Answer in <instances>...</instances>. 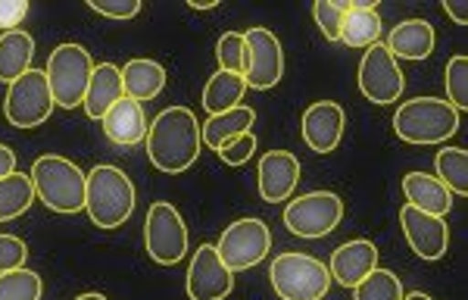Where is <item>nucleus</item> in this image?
Returning <instances> with one entry per match:
<instances>
[{
	"label": "nucleus",
	"mask_w": 468,
	"mask_h": 300,
	"mask_svg": "<svg viewBox=\"0 0 468 300\" xmlns=\"http://www.w3.org/2000/svg\"><path fill=\"white\" fill-rule=\"evenodd\" d=\"M147 156L165 176L191 169L200 156V123L194 110L165 107L154 123L147 125Z\"/></svg>",
	"instance_id": "f257e3e1"
},
{
	"label": "nucleus",
	"mask_w": 468,
	"mask_h": 300,
	"mask_svg": "<svg viewBox=\"0 0 468 300\" xmlns=\"http://www.w3.org/2000/svg\"><path fill=\"white\" fill-rule=\"evenodd\" d=\"M394 132L406 145H441L459 132V110L441 97H412L399 103Z\"/></svg>",
	"instance_id": "f03ea898"
},
{
	"label": "nucleus",
	"mask_w": 468,
	"mask_h": 300,
	"mask_svg": "<svg viewBox=\"0 0 468 300\" xmlns=\"http://www.w3.org/2000/svg\"><path fill=\"white\" fill-rule=\"evenodd\" d=\"M28 176H32L35 194L54 213H79V209H85L88 176L72 160L57 154H44L32 163Z\"/></svg>",
	"instance_id": "7ed1b4c3"
},
{
	"label": "nucleus",
	"mask_w": 468,
	"mask_h": 300,
	"mask_svg": "<svg viewBox=\"0 0 468 300\" xmlns=\"http://www.w3.org/2000/svg\"><path fill=\"white\" fill-rule=\"evenodd\" d=\"M85 209L101 229H119L134 213V185L119 166H94L88 172Z\"/></svg>",
	"instance_id": "20e7f679"
},
{
	"label": "nucleus",
	"mask_w": 468,
	"mask_h": 300,
	"mask_svg": "<svg viewBox=\"0 0 468 300\" xmlns=\"http://www.w3.org/2000/svg\"><path fill=\"white\" fill-rule=\"evenodd\" d=\"M271 288L282 300H322L331 288V273L309 253H278L269 269Z\"/></svg>",
	"instance_id": "39448f33"
},
{
	"label": "nucleus",
	"mask_w": 468,
	"mask_h": 300,
	"mask_svg": "<svg viewBox=\"0 0 468 300\" xmlns=\"http://www.w3.org/2000/svg\"><path fill=\"white\" fill-rule=\"evenodd\" d=\"M48 85L54 103L63 110H75L88 94V81L94 75V59L81 44H59L48 59Z\"/></svg>",
	"instance_id": "423d86ee"
},
{
	"label": "nucleus",
	"mask_w": 468,
	"mask_h": 300,
	"mask_svg": "<svg viewBox=\"0 0 468 300\" xmlns=\"http://www.w3.org/2000/svg\"><path fill=\"white\" fill-rule=\"evenodd\" d=\"M54 94H50L48 85V72L41 70H28L26 75H19L10 85L4 101V116L10 125L16 129H37L50 119V110H54Z\"/></svg>",
	"instance_id": "0eeeda50"
},
{
	"label": "nucleus",
	"mask_w": 468,
	"mask_h": 300,
	"mask_svg": "<svg viewBox=\"0 0 468 300\" xmlns=\"http://www.w3.org/2000/svg\"><path fill=\"white\" fill-rule=\"evenodd\" d=\"M344 200L335 191H309L284 207V225L300 238H324L341 225Z\"/></svg>",
	"instance_id": "6e6552de"
},
{
	"label": "nucleus",
	"mask_w": 468,
	"mask_h": 300,
	"mask_svg": "<svg viewBox=\"0 0 468 300\" xmlns=\"http://www.w3.org/2000/svg\"><path fill=\"white\" fill-rule=\"evenodd\" d=\"M144 244L150 260L160 266H176V262L187 253V225L181 213L165 200H156L147 209L144 220Z\"/></svg>",
	"instance_id": "1a4fd4ad"
},
{
	"label": "nucleus",
	"mask_w": 468,
	"mask_h": 300,
	"mask_svg": "<svg viewBox=\"0 0 468 300\" xmlns=\"http://www.w3.org/2000/svg\"><path fill=\"white\" fill-rule=\"evenodd\" d=\"M216 251H218V257H222V262L231 269V273L250 269V266H256V262L266 260V253L271 251L269 225L262 220L231 222L229 229L222 231V238H218Z\"/></svg>",
	"instance_id": "9d476101"
},
{
	"label": "nucleus",
	"mask_w": 468,
	"mask_h": 300,
	"mask_svg": "<svg viewBox=\"0 0 468 300\" xmlns=\"http://www.w3.org/2000/svg\"><path fill=\"white\" fill-rule=\"evenodd\" d=\"M284 75V50L275 32L269 28H250L244 32V81L247 88L269 91Z\"/></svg>",
	"instance_id": "9b49d317"
},
{
	"label": "nucleus",
	"mask_w": 468,
	"mask_h": 300,
	"mask_svg": "<svg viewBox=\"0 0 468 300\" xmlns=\"http://www.w3.org/2000/svg\"><path fill=\"white\" fill-rule=\"evenodd\" d=\"M406 88V75L399 70V63L390 57V50L384 44H372L366 48L359 63V91L372 103H397L399 94Z\"/></svg>",
	"instance_id": "f8f14e48"
},
{
	"label": "nucleus",
	"mask_w": 468,
	"mask_h": 300,
	"mask_svg": "<svg viewBox=\"0 0 468 300\" xmlns=\"http://www.w3.org/2000/svg\"><path fill=\"white\" fill-rule=\"evenodd\" d=\"M234 288V273L222 262L213 244H200L187 269V297L191 300H225Z\"/></svg>",
	"instance_id": "ddd939ff"
},
{
	"label": "nucleus",
	"mask_w": 468,
	"mask_h": 300,
	"mask_svg": "<svg viewBox=\"0 0 468 300\" xmlns=\"http://www.w3.org/2000/svg\"><path fill=\"white\" fill-rule=\"evenodd\" d=\"M399 222H403V235L410 241L412 253L421 260H441L450 247V225L443 222V216H431V213H421L406 204L399 209Z\"/></svg>",
	"instance_id": "4468645a"
},
{
	"label": "nucleus",
	"mask_w": 468,
	"mask_h": 300,
	"mask_svg": "<svg viewBox=\"0 0 468 300\" xmlns=\"http://www.w3.org/2000/svg\"><path fill=\"white\" fill-rule=\"evenodd\" d=\"M344 125H346V116L335 101H315L313 107H306L300 132H303V141L309 145V150H315V154H331V150L341 145Z\"/></svg>",
	"instance_id": "2eb2a0df"
},
{
	"label": "nucleus",
	"mask_w": 468,
	"mask_h": 300,
	"mask_svg": "<svg viewBox=\"0 0 468 300\" xmlns=\"http://www.w3.org/2000/svg\"><path fill=\"white\" fill-rule=\"evenodd\" d=\"M256 178H260L262 200H269V204H284L300 182V160L293 154H288V150H269V154H262Z\"/></svg>",
	"instance_id": "dca6fc26"
},
{
	"label": "nucleus",
	"mask_w": 468,
	"mask_h": 300,
	"mask_svg": "<svg viewBox=\"0 0 468 300\" xmlns=\"http://www.w3.org/2000/svg\"><path fill=\"white\" fill-rule=\"evenodd\" d=\"M372 269H378V247L366 238L359 241H346L331 253V282H341L344 288H356Z\"/></svg>",
	"instance_id": "f3484780"
},
{
	"label": "nucleus",
	"mask_w": 468,
	"mask_h": 300,
	"mask_svg": "<svg viewBox=\"0 0 468 300\" xmlns=\"http://www.w3.org/2000/svg\"><path fill=\"white\" fill-rule=\"evenodd\" d=\"M101 123H103V132H107V138L112 141V145L132 147V145H138V141L147 138L144 107H141L138 101H132V97H122V101L112 103Z\"/></svg>",
	"instance_id": "a211bd4d"
},
{
	"label": "nucleus",
	"mask_w": 468,
	"mask_h": 300,
	"mask_svg": "<svg viewBox=\"0 0 468 300\" xmlns=\"http://www.w3.org/2000/svg\"><path fill=\"white\" fill-rule=\"evenodd\" d=\"M434 26L425 19H406L397 28H390V38L384 48L390 50V57L399 59H428L434 54Z\"/></svg>",
	"instance_id": "6ab92c4d"
},
{
	"label": "nucleus",
	"mask_w": 468,
	"mask_h": 300,
	"mask_svg": "<svg viewBox=\"0 0 468 300\" xmlns=\"http://www.w3.org/2000/svg\"><path fill=\"white\" fill-rule=\"evenodd\" d=\"M403 194L406 204L431 216H447L452 207V194L441 178L428 176V172H406L403 176Z\"/></svg>",
	"instance_id": "aec40b11"
},
{
	"label": "nucleus",
	"mask_w": 468,
	"mask_h": 300,
	"mask_svg": "<svg viewBox=\"0 0 468 300\" xmlns=\"http://www.w3.org/2000/svg\"><path fill=\"white\" fill-rule=\"evenodd\" d=\"M125 91H122V70L112 63H101L94 66V75L88 81V94L81 101V107L90 119H103L107 110L112 107L116 101H122Z\"/></svg>",
	"instance_id": "412c9836"
},
{
	"label": "nucleus",
	"mask_w": 468,
	"mask_h": 300,
	"mask_svg": "<svg viewBox=\"0 0 468 300\" xmlns=\"http://www.w3.org/2000/svg\"><path fill=\"white\" fill-rule=\"evenodd\" d=\"M381 35V16L375 10V0H356L346 6L341 19V41L346 48H372Z\"/></svg>",
	"instance_id": "4be33fe9"
},
{
	"label": "nucleus",
	"mask_w": 468,
	"mask_h": 300,
	"mask_svg": "<svg viewBox=\"0 0 468 300\" xmlns=\"http://www.w3.org/2000/svg\"><path fill=\"white\" fill-rule=\"evenodd\" d=\"M253 123H256V110L240 103V107H234V110H225V112H216V116H209L207 123L200 125V141L207 147L218 150L222 145H229L231 138L250 132Z\"/></svg>",
	"instance_id": "5701e85b"
},
{
	"label": "nucleus",
	"mask_w": 468,
	"mask_h": 300,
	"mask_svg": "<svg viewBox=\"0 0 468 300\" xmlns=\"http://www.w3.org/2000/svg\"><path fill=\"white\" fill-rule=\"evenodd\" d=\"M165 88V70L156 59H132L122 70V91L132 101L144 103L160 97Z\"/></svg>",
	"instance_id": "b1692460"
},
{
	"label": "nucleus",
	"mask_w": 468,
	"mask_h": 300,
	"mask_svg": "<svg viewBox=\"0 0 468 300\" xmlns=\"http://www.w3.org/2000/svg\"><path fill=\"white\" fill-rule=\"evenodd\" d=\"M32 57H35V38L28 32H4L0 35V81L13 85L19 75H26L32 70Z\"/></svg>",
	"instance_id": "393cba45"
},
{
	"label": "nucleus",
	"mask_w": 468,
	"mask_h": 300,
	"mask_svg": "<svg viewBox=\"0 0 468 300\" xmlns=\"http://www.w3.org/2000/svg\"><path fill=\"white\" fill-rule=\"evenodd\" d=\"M244 91H247L244 75L218 70L213 79L207 81V91H203V107H207L209 116L225 112V110H234V107H240V101H244Z\"/></svg>",
	"instance_id": "a878e982"
},
{
	"label": "nucleus",
	"mask_w": 468,
	"mask_h": 300,
	"mask_svg": "<svg viewBox=\"0 0 468 300\" xmlns=\"http://www.w3.org/2000/svg\"><path fill=\"white\" fill-rule=\"evenodd\" d=\"M35 200L32 176L26 172H13V176L0 178V222H10L26 213Z\"/></svg>",
	"instance_id": "bb28decb"
},
{
	"label": "nucleus",
	"mask_w": 468,
	"mask_h": 300,
	"mask_svg": "<svg viewBox=\"0 0 468 300\" xmlns=\"http://www.w3.org/2000/svg\"><path fill=\"white\" fill-rule=\"evenodd\" d=\"M437 178L450 188V194H468V150L443 147L434 160Z\"/></svg>",
	"instance_id": "cd10ccee"
},
{
	"label": "nucleus",
	"mask_w": 468,
	"mask_h": 300,
	"mask_svg": "<svg viewBox=\"0 0 468 300\" xmlns=\"http://www.w3.org/2000/svg\"><path fill=\"white\" fill-rule=\"evenodd\" d=\"M403 282L390 269H372V273L353 288V300H403Z\"/></svg>",
	"instance_id": "c85d7f7f"
},
{
	"label": "nucleus",
	"mask_w": 468,
	"mask_h": 300,
	"mask_svg": "<svg viewBox=\"0 0 468 300\" xmlns=\"http://www.w3.org/2000/svg\"><path fill=\"white\" fill-rule=\"evenodd\" d=\"M44 282L32 269H13V273L0 275V300H41Z\"/></svg>",
	"instance_id": "c756f323"
},
{
	"label": "nucleus",
	"mask_w": 468,
	"mask_h": 300,
	"mask_svg": "<svg viewBox=\"0 0 468 300\" xmlns=\"http://www.w3.org/2000/svg\"><path fill=\"white\" fill-rule=\"evenodd\" d=\"M447 94L459 112L468 110V57L459 54L447 63Z\"/></svg>",
	"instance_id": "7c9ffc66"
},
{
	"label": "nucleus",
	"mask_w": 468,
	"mask_h": 300,
	"mask_svg": "<svg viewBox=\"0 0 468 300\" xmlns=\"http://www.w3.org/2000/svg\"><path fill=\"white\" fill-rule=\"evenodd\" d=\"M346 6H350L346 0H319V4L313 6V16L328 41H341V19L346 13Z\"/></svg>",
	"instance_id": "2f4dec72"
},
{
	"label": "nucleus",
	"mask_w": 468,
	"mask_h": 300,
	"mask_svg": "<svg viewBox=\"0 0 468 300\" xmlns=\"http://www.w3.org/2000/svg\"><path fill=\"white\" fill-rule=\"evenodd\" d=\"M216 57H218V70L244 75V35L225 32L216 44Z\"/></svg>",
	"instance_id": "473e14b6"
},
{
	"label": "nucleus",
	"mask_w": 468,
	"mask_h": 300,
	"mask_svg": "<svg viewBox=\"0 0 468 300\" xmlns=\"http://www.w3.org/2000/svg\"><path fill=\"white\" fill-rule=\"evenodd\" d=\"M253 150H256V134L244 132V134H238V138H231L229 145L218 147V156H222L225 166H244L253 156Z\"/></svg>",
	"instance_id": "72a5a7b5"
},
{
	"label": "nucleus",
	"mask_w": 468,
	"mask_h": 300,
	"mask_svg": "<svg viewBox=\"0 0 468 300\" xmlns=\"http://www.w3.org/2000/svg\"><path fill=\"white\" fill-rule=\"evenodd\" d=\"M28 260V247L16 235H0V275L22 269Z\"/></svg>",
	"instance_id": "f704fd0d"
},
{
	"label": "nucleus",
	"mask_w": 468,
	"mask_h": 300,
	"mask_svg": "<svg viewBox=\"0 0 468 300\" xmlns=\"http://www.w3.org/2000/svg\"><path fill=\"white\" fill-rule=\"evenodd\" d=\"M88 6L107 19H134L141 13V0H88Z\"/></svg>",
	"instance_id": "c9c22d12"
},
{
	"label": "nucleus",
	"mask_w": 468,
	"mask_h": 300,
	"mask_svg": "<svg viewBox=\"0 0 468 300\" xmlns=\"http://www.w3.org/2000/svg\"><path fill=\"white\" fill-rule=\"evenodd\" d=\"M28 4L26 0H0V28L4 32H16L19 22L26 19Z\"/></svg>",
	"instance_id": "e433bc0d"
},
{
	"label": "nucleus",
	"mask_w": 468,
	"mask_h": 300,
	"mask_svg": "<svg viewBox=\"0 0 468 300\" xmlns=\"http://www.w3.org/2000/svg\"><path fill=\"white\" fill-rule=\"evenodd\" d=\"M443 10H447V16L452 22H459V26H465V22H468V4H465V0H447V4H443Z\"/></svg>",
	"instance_id": "4c0bfd02"
},
{
	"label": "nucleus",
	"mask_w": 468,
	"mask_h": 300,
	"mask_svg": "<svg viewBox=\"0 0 468 300\" xmlns=\"http://www.w3.org/2000/svg\"><path fill=\"white\" fill-rule=\"evenodd\" d=\"M13 172H16V154H13L10 147L0 145V178L13 176Z\"/></svg>",
	"instance_id": "58836bf2"
},
{
	"label": "nucleus",
	"mask_w": 468,
	"mask_h": 300,
	"mask_svg": "<svg viewBox=\"0 0 468 300\" xmlns=\"http://www.w3.org/2000/svg\"><path fill=\"white\" fill-rule=\"evenodd\" d=\"M187 6L191 10H213V6H218V0H187Z\"/></svg>",
	"instance_id": "ea45409f"
},
{
	"label": "nucleus",
	"mask_w": 468,
	"mask_h": 300,
	"mask_svg": "<svg viewBox=\"0 0 468 300\" xmlns=\"http://www.w3.org/2000/svg\"><path fill=\"white\" fill-rule=\"evenodd\" d=\"M403 300H434V297H428L425 291H412V295H406Z\"/></svg>",
	"instance_id": "a19ab883"
},
{
	"label": "nucleus",
	"mask_w": 468,
	"mask_h": 300,
	"mask_svg": "<svg viewBox=\"0 0 468 300\" xmlns=\"http://www.w3.org/2000/svg\"><path fill=\"white\" fill-rule=\"evenodd\" d=\"M75 300H107L103 295H94V291H90V295H81V297H75Z\"/></svg>",
	"instance_id": "79ce46f5"
}]
</instances>
